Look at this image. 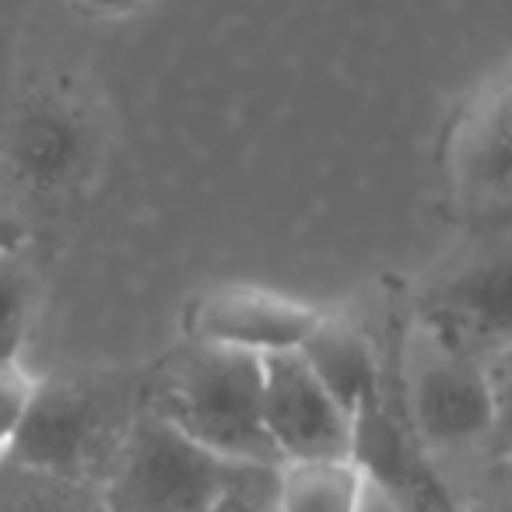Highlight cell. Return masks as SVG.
<instances>
[{
	"label": "cell",
	"mask_w": 512,
	"mask_h": 512,
	"mask_svg": "<svg viewBox=\"0 0 512 512\" xmlns=\"http://www.w3.org/2000/svg\"><path fill=\"white\" fill-rule=\"evenodd\" d=\"M362 512H400L397 502L390 495H383L379 488H369V498H365V509Z\"/></svg>",
	"instance_id": "cell-19"
},
{
	"label": "cell",
	"mask_w": 512,
	"mask_h": 512,
	"mask_svg": "<svg viewBox=\"0 0 512 512\" xmlns=\"http://www.w3.org/2000/svg\"><path fill=\"white\" fill-rule=\"evenodd\" d=\"M144 404V379L127 372L39 376L8 456L99 488Z\"/></svg>",
	"instance_id": "cell-2"
},
{
	"label": "cell",
	"mask_w": 512,
	"mask_h": 512,
	"mask_svg": "<svg viewBox=\"0 0 512 512\" xmlns=\"http://www.w3.org/2000/svg\"><path fill=\"white\" fill-rule=\"evenodd\" d=\"M421 320L481 358H488V351H505V341H509V264H505V256L470 260L467 267H460L439 288Z\"/></svg>",
	"instance_id": "cell-9"
},
{
	"label": "cell",
	"mask_w": 512,
	"mask_h": 512,
	"mask_svg": "<svg viewBox=\"0 0 512 512\" xmlns=\"http://www.w3.org/2000/svg\"><path fill=\"white\" fill-rule=\"evenodd\" d=\"M323 313L327 309L316 302L278 288L214 285L186 302L183 337L193 344L267 358L278 351H299Z\"/></svg>",
	"instance_id": "cell-7"
},
{
	"label": "cell",
	"mask_w": 512,
	"mask_h": 512,
	"mask_svg": "<svg viewBox=\"0 0 512 512\" xmlns=\"http://www.w3.org/2000/svg\"><path fill=\"white\" fill-rule=\"evenodd\" d=\"M0 512H109L99 488L11 456L0 460Z\"/></svg>",
	"instance_id": "cell-12"
},
{
	"label": "cell",
	"mask_w": 512,
	"mask_h": 512,
	"mask_svg": "<svg viewBox=\"0 0 512 512\" xmlns=\"http://www.w3.org/2000/svg\"><path fill=\"white\" fill-rule=\"evenodd\" d=\"M264 369L242 351L186 341L151 379H144L148 407L179 432L242 467H278L260 411Z\"/></svg>",
	"instance_id": "cell-1"
},
{
	"label": "cell",
	"mask_w": 512,
	"mask_h": 512,
	"mask_svg": "<svg viewBox=\"0 0 512 512\" xmlns=\"http://www.w3.org/2000/svg\"><path fill=\"white\" fill-rule=\"evenodd\" d=\"M393 502H397L400 512H460V505H456L453 498H449V491L435 481L432 470H421Z\"/></svg>",
	"instance_id": "cell-16"
},
{
	"label": "cell",
	"mask_w": 512,
	"mask_h": 512,
	"mask_svg": "<svg viewBox=\"0 0 512 512\" xmlns=\"http://www.w3.org/2000/svg\"><path fill=\"white\" fill-rule=\"evenodd\" d=\"M260 369H264L260 411L278 460L351 456L355 418L316 379L299 351L260 358Z\"/></svg>",
	"instance_id": "cell-8"
},
{
	"label": "cell",
	"mask_w": 512,
	"mask_h": 512,
	"mask_svg": "<svg viewBox=\"0 0 512 512\" xmlns=\"http://www.w3.org/2000/svg\"><path fill=\"white\" fill-rule=\"evenodd\" d=\"M299 355L306 358L316 379L334 393V400L351 418L365 404L383 397V372H379L376 344L365 334L362 323L327 309L302 341Z\"/></svg>",
	"instance_id": "cell-10"
},
{
	"label": "cell",
	"mask_w": 512,
	"mask_h": 512,
	"mask_svg": "<svg viewBox=\"0 0 512 512\" xmlns=\"http://www.w3.org/2000/svg\"><path fill=\"white\" fill-rule=\"evenodd\" d=\"M11 242H29V235H25V225L11 200L0 193V246H11Z\"/></svg>",
	"instance_id": "cell-18"
},
{
	"label": "cell",
	"mask_w": 512,
	"mask_h": 512,
	"mask_svg": "<svg viewBox=\"0 0 512 512\" xmlns=\"http://www.w3.org/2000/svg\"><path fill=\"white\" fill-rule=\"evenodd\" d=\"M88 18H102V22H120V18H130L137 11H144L151 0H74Z\"/></svg>",
	"instance_id": "cell-17"
},
{
	"label": "cell",
	"mask_w": 512,
	"mask_h": 512,
	"mask_svg": "<svg viewBox=\"0 0 512 512\" xmlns=\"http://www.w3.org/2000/svg\"><path fill=\"white\" fill-rule=\"evenodd\" d=\"M207 512H274V467H239Z\"/></svg>",
	"instance_id": "cell-15"
},
{
	"label": "cell",
	"mask_w": 512,
	"mask_h": 512,
	"mask_svg": "<svg viewBox=\"0 0 512 512\" xmlns=\"http://www.w3.org/2000/svg\"><path fill=\"white\" fill-rule=\"evenodd\" d=\"M509 71L477 81L456 106L442 141V172L453 204L474 221L509 214L512 197V127H509Z\"/></svg>",
	"instance_id": "cell-6"
},
{
	"label": "cell",
	"mask_w": 512,
	"mask_h": 512,
	"mask_svg": "<svg viewBox=\"0 0 512 512\" xmlns=\"http://www.w3.org/2000/svg\"><path fill=\"white\" fill-rule=\"evenodd\" d=\"M36 379L25 362L18 365H0V460L11 453L18 439V428L25 421V411H29L32 390H36Z\"/></svg>",
	"instance_id": "cell-14"
},
{
	"label": "cell",
	"mask_w": 512,
	"mask_h": 512,
	"mask_svg": "<svg viewBox=\"0 0 512 512\" xmlns=\"http://www.w3.org/2000/svg\"><path fill=\"white\" fill-rule=\"evenodd\" d=\"M498 407L488 358L418 320L404 351V418L421 449L474 446L495 432Z\"/></svg>",
	"instance_id": "cell-5"
},
{
	"label": "cell",
	"mask_w": 512,
	"mask_h": 512,
	"mask_svg": "<svg viewBox=\"0 0 512 512\" xmlns=\"http://www.w3.org/2000/svg\"><path fill=\"white\" fill-rule=\"evenodd\" d=\"M106 151L95 102L74 81H36L0 130L4 172L32 197H71L92 183Z\"/></svg>",
	"instance_id": "cell-3"
},
{
	"label": "cell",
	"mask_w": 512,
	"mask_h": 512,
	"mask_svg": "<svg viewBox=\"0 0 512 512\" xmlns=\"http://www.w3.org/2000/svg\"><path fill=\"white\" fill-rule=\"evenodd\" d=\"M239 467L144 404L102 477L99 495L109 512H207Z\"/></svg>",
	"instance_id": "cell-4"
},
{
	"label": "cell",
	"mask_w": 512,
	"mask_h": 512,
	"mask_svg": "<svg viewBox=\"0 0 512 512\" xmlns=\"http://www.w3.org/2000/svg\"><path fill=\"white\" fill-rule=\"evenodd\" d=\"M39 313V274L29 242L0 246V365H18Z\"/></svg>",
	"instance_id": "cell-13"
},
{
	"label": "cell",
	"mask_w": 512,
	"mask_h": 512,
	"mask_svg": "<svg viewBox=\"0 0 512 512\" xmlns=\"http://www.w3.org/2000/svg\"><path fill=\"white\" fill-rule=\"evenodd\" d=\"M369 488L351 456L281 460L274 467V512H362Z\"/></svg>",
	"instance_id": "cell-11"
}]
</instances>
